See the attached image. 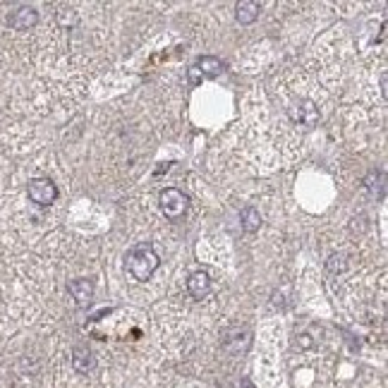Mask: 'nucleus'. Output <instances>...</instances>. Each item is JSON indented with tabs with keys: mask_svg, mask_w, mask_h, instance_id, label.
Returning <instances> with one entry per match:
<instances>
[{
	"mask_svg": "<svg viewBox=\"0 0 388 388\" xmlns=\"http://www.w3.org/2000/svg\"><path fill=\"white\" fill-rule=\"evenodd\" d=\"M125 266L127 271L132 274V278L139 283H147L161 266V259L156 250L149 242H139V245L132 247L130 252L125 254Z\"/></svg>",
	"mask_w": 388,
	"mask_h": 388,
	"instance_id": "obj_1",
	"label": "nucleus"
},
{
	"mask_svg": "<svg viewBox=\"0 0 388 388\" xmlns=\"http://www.w3.org/2000/svg\"><path fill=\"white\" fill-rule=\"evenodd\" d=\"M159 206L166 218L180 221L189 208V196L178 187H166V189H161V194H159Z\"/></svg>",
	"mask_w": 388,
	"mask_h": 388,
	"instance_id": "obj_2",
	"label": "nucleus"
},
{
	"mask_svg": "<svg viewBox=\"0 0 388 388\" xmlns=\"http://www.w3.org/2000/svg\"><path fill=\"white\" fill-rule=\"evenodd\" d=\"M27 196L34 201L36 206H51L58 199V187L51 178H34L27 185Z\"/></svg>",
	"mask_w": 388,
	"mask_h": 388,
	"instance_id": "obj_3",
	"label": "nucleus"
},
{
	"mask_svg": "<svg viewBox=\"0 0 388 388\" xmlns=\"http://www.w3.org/2000/svg\"><path fill=\"white\" fill-rule=\"evenodd\" d=\"M288 115H290L295 125H302V127H314L321 118L316 103L309 101V98H302V101H297L295 106L288 108Z\"/></svg>",
	"mask_w": 388,
	"mask_h": 388,
	"instance_id": "obj_4",
	"label": "nucleus"
},
{
	"mask_svg": "<svg viewBox=\"0 0 388 388\" xmlns=\"http://www.w3.org/2000/svg\"><path fill=\"white\" fill-rule=\"evenodd\" d=\"M8 27L17 29V32H29L32 27H36L39 22V10L32 8V5H20V8H15L13 13L8 15Z\"/></svg>",
	"mask_w": 388,
	"mask_h": 388,
	"instance_id": "obj_5",
	"label": "nucleus"
},
{
	"mask_svg": "<svg viewBox=\"0 0 388 388\" xmlns=\"http://www.w3.org/2000/svg\"><path fill=\"white\" fill-rule=\"evenodd\" d=\"M187 293H189V297L196 300V302L206 300L208 293H211V276H208L206 271H194V274H189Z\"/></svg>",
	"mask_w": 388,
	"mask_h": 388,
	"instance_id": "obj_6",
	"label": "nucleus"
},
{
	"mask_svg": "<svg viewBox=\"0 0 388 388\" xmlns=\"http://www.w3.org/2000/svg\"><path fill=\"white\" fill-rule=\"evenodd\" d=\"M67 293L72 295V300L79 307H86L94 300V283L89 278H74V281L67 283Z\"/></svg>",
	"mask_w": 388,
	"mask_h": 388,
	"instance_id": "obj_7",
	"label": "nucleus"
},
{
	"mask_svg": "<svg viewBox=\"0 0 388 388\" xmlns=\"http://www.w3.org/2000/svg\"><path fill=\"white\" fill-rule=\"evenodd\" d=\"M262 15V3L257 0H242L235 5V20L237 25H254Z\"/></svg>",
	"mask_w": 388,
	"mask_h": 388,
	"instance_id": "obj_8",
	"label": "nucleus"
},
{
	"mask_svg": "<svg viewBox=\"0 0 388 388\" xmlns=\"http://www.w3.org/2000/svg\"><path fill=\"white\" fill-rule=\"evenodd\" d=\"M72 367H74V372H79V374L94 372V367H96L94 352H91L89 347H84V345L74 347V350H72Z\"/></svg>",
	"mask_w": 388,
	"mask_h": 388,
	"instance_id": "obj_9",
	"label": "nucleus"
},
{
	"mask_svg": "<svg viewBox=\"0 0 388 388\" xmlns=\"http://www.w3.org/2000/svg\"><path fill=\"white\" fill-rule=\"evenodd\" d=\"M196 72L201 74V79H213L223 72V60L216 55H201L199 60L194 62Z\"/></svg>",
	"mask_w": 388,
	"mask_h": 388,
	"instance_id": "obj_10",
	"label": "nucleus"
},
{
	"mask_svg": "<svg viewBox=\"0 0 388 388\" xmlns=\"http://www.w3.org/2000/svg\"><path fill=\"white\" fill-rule=\"evenodd\" d=\"M240 223H242V230H247V233H257V230L262 228V213H259L254 206H245L240 211Z\"/></svg>",
	"mask_w": 388,
	"mask_h": 388,
	"instance_id": "obj_11",
	"label": "nucleus"
},
{
	"mask_svg": "<svg viewBox=\"0 0 388 388\" xmlns=\"http://www.w3.org/2000/svg\"><path fill=\"white\" fill-rule=\"evenodd\" d=\"M326 269L331 271V274H343V271L347 269V259L345 254H331L326 262Z\"/></svg>",
	"mask_w": 388,
	"mask_h": 388,
	"instance_id": "obj_12",
	"label": "nucleus"
},
{
	"mask_svg": "<svg viewBox=\"0 0 388 388\" xmlns=\"http://www.w3.org/2000/svg\"><path fill=\"white\" fill-rule=\"evenodd\" d=\"M58 22H60L62 27L77 25V13H74V10H62V13H58Z\"/></svg>",
	"mask_w": 388,
	"mask_h": 388,
	"instance_id": "obj_13",
	"label": "nucleus"
},
{
	"mask_svg": "<svg viewBox=\"0 0 388 388\" xmlns=\"http://www.w3.org/2000/svg\"><path fill=\"white\" fill-rule=\"evenodd\" d=\"M199 82H201V74L196 72V67L192 65L189 67V84H199Z\"/></svg>",
	"mask_w": 388,
	"mask_h": 388,
	"instance_id": "obj_14",
	"label": "nucleus"
}]
</instances>
